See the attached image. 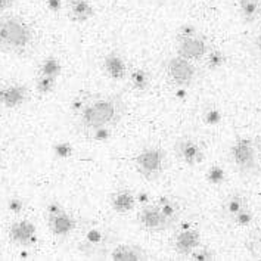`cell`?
I'll return each instance as SVG.
<instances>
[{
  "label": "cell",
  "instance_id": "1",
  "mask_svg": "<svg viewBox=\"0 0 261 261\" xmlns=\"http://www.w3.org/2000/svg\"><path fill=\"white\" fill-rule=\"evenodd\" d=\"M125 110L127 107L121 93L89 99L83 110L75 115V127L86 136L100 127H115L123 120Z\"/></svg>",
  "mask_w": 261,
  "mask_h": 261
},
{
  "label": "cell",
  "instance_id": "2",
  "mask_svg": "<svg viewBox=\"0 0 261 261\" xmlns=\"http://www.w3.org/2000/svg\"><path fill=\"white\" fill-rule=\"evenodd\" d=\"M34 30L27 19L15 14L0 15V52L28 55L34 47Z\"/></svg>",
  "mask_w": 261,
  "mask_h": 261
},
{
  "label": "cell",
  "instance_id": "3",
  "mask_svg": "<svg viewBox=\"0 0 261 261\" xmlns=\"http://www.w3.org/2000/svg\"><path fill=\"white\" fill-rule=\"evenodd\" d=\"M135 165L140 176L148 181H155L161 177L165 168V152L158 146H149L139 152L135 158Z\"/></svg>",
  "mask_w": 261,
  "mask_h": 261
},
{
  "label": "cell",
  "instance_id": "4",
  "mask_svg": "<svg viewBox=\"0 0 261 261\" xmlns=\"http://www.w3.org/2000/svg\"><path fill=\"white\" fill-rule=\"evenodd\" d=\"M230 156L236 170L244 176H252L258 170V153L251 139H238L230 148Z\"/></svg>",
  "mask_w": 261,
  "mask_h": 261
},
{
  "label": "cell",
  "instance_id": "5",
  "mask_svg": "<svg viewBox=\"0 0 261 261\" xmlns=\"http://www.w3.org/2000/svg\"><path fill=\"white\" fill-rule=\"evenodd\" d=\"M165 71H167L168 80L177 87H188L196 79V67L193 65L192 61L180 55L168 59Z\"/></svg>",
  "mask_w": 261,
  "mask_h": 261
},
{
  "label": "cell",
  "instance_id": "6",
  "mask_svg": "<svg viewBox=\"0 0 261 261\" xmlns=\"http://www.w3.org/2000/svg\"><path fill=\"white\" fill-rule=\"evenodd\" d=\"M138 221L142 229L152 233L164 232L171 227L156 204H146L142 206L138 213Z\"/></svg>",
  "mask_w": 261,
  "mask_h": 261
},
{
  "label": "cell",
  "instance_id": "7",
  "mask_svg": "<svg viewBox=\"0 0 261 261\" xmlns=\"http://www.w3.org/2000/svg\"><path fill=\"white\" fill-rule=\"evenodd\" d=\"M174 152L183 164L195 167L204 160V151L191 136H181L174 143Z\"/></svg>",
  "mask_w": 261,
  "mask_h": 261
},
{
  "label": "cell",
  "instance_id": "8",
  "mask_svg": "<svg viewBox=\"0 0 261 261\" xmlns=\"http://www.w3.org/2000/svg\"><path fill=\"white\" fill-rule=\"evenodd\" d=\"M107 244H108L107 233L97 227H92L84 233L79 248L87 257H102L107 249Z\"/></svg>",
  "mask_w": 261,
  "mask_h": 261
},
{
  "label": "cell",
  "instance_id": "9",
  "mask_svg": "<svg viewBox=\"0 0 261 261\" xmlns=\"http://www.w3.org/2000/svg\"><path fill=\"white\" fill-rule=\"evenodd\" d=\"M177 55L183 56L189 61H199L208 54V41L205 37L195 34L186 39L177 40Z\"/></svg>",
  "mask_w": 261,
  "mask_h": 261
},
{
  "label": "cell",
  "instance_id": "10",
  "mask_svg": "<svg viewBox=\"0 0 261 261\" xmlns=\"http://www.w3.org/2000/svg\"><path fill=\"white\" fill-rule=\"evenodd\" d=\"M30 99V90L24 84H8L0 89V105L15 110L22 107Z\"/></svg>",
  "mask_w": 261,
  "mask_h": 261
},
{
  "label": "cell",
  "instance_id": "11",
  "mask_svg": "<svg viewBox=\"0 0 261 261\" xmlns=\"http://www.w3.org/2000/svg\"><path fill=\"white\" fill-rule=\"evenodd\" d=\"M201 247V233L196 229H185L180 230L179 233L174 236L173 241V249L177 255L181 257H191L196 248Z\"/></svg>",
  "mask_w": 261,
  "mask_h": 261
},
{
  "label": "cell",
  "instance_id": "12",
  "mask_svg": "<svg viewBox=\"0 0 261 261\" xmlns=\"http://www.w3.org/2000/svg\"><path fill=\"white\" fill-rule=\"evenodd\" d=\"M9 239L21 247H33L37 242L36 226L30 220H19L9 227Z\"/></svg>",
  "mask_w": 261,
  "mask_h": 261
},
{
  "label": "cell",
  "instance_id": "13",
  "mask_svg": "<svg viewBox=\"0 0 261 261\" xmlns=\"http://www.w3.org/2000/svg\"><path fill=\"white\" fill-rule=\"evenodd\" d=\"M44 219H46L49 230L56 238H67L77 227V220L72 216H69L67 211H62L59 214L49 216V217H44Z\"/></svg>",
  "mask_w": 261,
  "mask_h": 261
},
{
  "label": "cell",
  "instance_id": "14",
  "mask_svg": "<svg viewBox=\"0 0 261 261\" xmlns=\"http://www.w3.org/2000/svg\"><path fill=\"white\" fill-rule=\"evenodd\" d=\"M103 69H105V74L115 82H121L127 75V64L124 61L123 55L117 50H112L108 55H105Z\"/></svg>",
  "mask_w": 261,
  "mask_h": 261
},
{
  "label": "cell",
  "instance_id": "15",
  "mask_svg": "<svg viewBox=\"0 0 261 261\" xmlns=\"http://www.w3.org/2000/svg\"><path fill=\"white\" fill-rule=\"evenodd\" d=\"M138 199H136V195L125 189H117L115 192H112L110 195V204L112 206V210L118 214H128L130 211L135 210Z\"/></svg>",
  "mask_w": 261,
  "mask_h": 261
},
{
  "label": "cell",
  "instance_id": "16",
  "mask_svg": "<svg viewBox=\"0 0 261 261\" xmlns=\"http://www.w3.org/2000/svg\"><path fill=\"white\" fill-rule=\"evenodd\" d=\"M248 205L247 196L242 195L241 192H232L229 193L220 205V214L223 217V220L230 221L234 216Z\"/></svg>",
  "mask_w": 261,
  "mask_h": 261
},
{
  "label": "cell",
  "instance_id": "17",
  "mask_svg": "<svg viewBox=\"0 0 261 261\" xmlns=\"http://www.w3.org/2000/svg\"><path fill=\"white\" fill-rule=\"evenodd\" d=\"M68 18L72 22L83 24L95 15V8L90 0H68Z\"/></svg>",
  "mask_w": 261,
  "mask_h": 261
},
{
  "label": "cell",
  "instance_id": "18",
  "mask_svg": "<svg viewBox=\"0 0 261 261\" xmlns=\"http://www.w3.org/2000/svg\"><path fill=\"white\" fill-rule=\"evenodd\" d=\"M110 260L112 261H142L148 260V254L138 245L121 244L117 245L110 252Z\"/></svg>",
  "mask_w": 261,
  "mask_h": 261
},
{
  "label": "cell",
  "instance_id": "19",
  "mask_svg": "<svg viewBox=\"0 0 261 261\" xmlns=\"http://www.w3.org/2000/svg\"><path fill=\"white\" fill-rule=\"evenodd\" d=\"M156 205L160 206L161 213L164 214V217L167 219V221L170 223V226H176L179 223L180 219V205L179 202L170 196H161L156 202Z\"/></svg>",
  "mask_w": 261,
  "mask_h": 261
},
{
  "label": "cell",
  "instance_id": "20",
  "mask_svg": "<svg viewBox=\"0 0 261 261\" xmlns=\"http://www.w3.org/2000/svg\"><path fill=\"white\" fill-rule=\"evenodd\" d=\"M239 12L245 22H254L261 15V0H239Z\"/></svg>",
  "mask_w": 261,
  "mask_h": 261
},
{
  "label": "cell",
  "instance_id": "21",
  "mask_svg": "<svg viewBox=\"0 0 261 261\" xmlns=\"http://www.w3.org/2000/svg\"><path fill=\"white\" fill-rule=\"evenodd\" d=\"M130 83H132V87H133L135 90H139V92L148 90V87H149V84H151L149 72L145 68L133 69L132 74H130Z\"/></svg>",
  "mask_w": 261,
  "mask_h": 261
},
{
  "label": "cell",
  "instance_id": "22",
  "mask_svg": "<svg viewBox=\"0 0 261 261\" xmlns=\"http://www.w3.org/2000/svg\"><path fill=\"white\" fill-rule=\"evenodd\" d=\"M62 72V65L59 62V59L55 56H47L43 59L39 69V75H49V77H55L58 79Z\"/></svg>",
  "mask_w": 261,
  "mask_h": 261
},
{
  "label": "cell",
  "instance_id": "23",
  "mask_svg": "<svg viewBox=\"0 0 261 261\" xmlns=\"http://www.w3.org/2000/svg\"><path fill=\"white\" fill-rule=\"evenodd\" d=\"M245 245H247L249 254L252 255V258L261 260V227L254 230L252 233L248 236Z\"/></svg>",
  "mask_w": 261,
  "mask_h": 261
},
{
  "label": "cell",
  "instance_id": "24",
  "mask_svg": "<svg viewBox=\"0 0 261 261\" xmlns=\"http://www.w3.org/2000/svg\"><path fill=\"white\" fill-rule=\"evenodd\" d=\"M56 80L55 77H49V75H39L37 80H36V90L37 93L41 96H46V95H50L56 87Z\"/></svg>",
  "mask_w": 261,
  "mask_h": 261
},
{
  "label": "cell",
  "instance_id": "25",
  "mask_svg": "<svg viewBox=\"0 0 261 261\" xmlns=\"http://www.w3.org/2000/svg\"><path fill=\"white\" fill-rule=\"evenodd\" d=\"M252 221H254V211L251 210V206L247 205L234 216L233 219L230 220V223L236 227H247Z\"/></svg>",
  "mask_w": 261,
  "mask_h": 261
},
{
  "label": "cell",
  "instance_id": "26",
  "mask_svg": "<svg viewBox=\"0 0 261 261\" xmlns=\"http://www.w3.org/2000/svg\"><path fill=\"white\" fill-rule=\"evenodd\" d=\"M224 64H226V55L221 50H219V49L211 50L206 55V65H208V68L213 69V71L221 68Z\"/></svg>",
  "mask_w": 261,
  "mask_h": 261
},
{
  "label": "cell",
  "instance_id": "27",
  "mask_svg": "<svg viewBox=\"0 0 261 261\" xmlns=\"http://www.w3.org/2000/svg\"><path fill=\"white\" fill-rule=\"evenodd\" d=\"M202 120L208 125H217L223 120V114L217 107H208L202 114Z\"/></svg>",
  "mask_w": 261,
  "mask_h": 261
},
{
  "label": "cell",
  "instance_id": "28",
  "mask_svg": "<svg viewBox=\"0 0 261 261\" xmlns=\"http://www.w3.org/2000/svg\"><path fill=\"white\" fill-rule=\"evenodd\" d=\"M191 260L192 261H213L216 260V252L208 247L196 248L191 254Z\"/></svg>",
  "mask_w": 261,
  "mask_h": 261
},
{
  "label": "cell",
  "instance_id": "29",
  "mask_svg": "<svg viewBox=\"0 0 261 261\" xmlns=\"http://www.w3.org/2000/svg\"><path fill=\"white\" fill-rule=\"evenodd\" d=\"M74 152V148L69 142H58L54 145V155L59 160H65V158H69Z\"/></svg>",
  "mask_w": 261,
  "mask_h": 261
},
{
  "label": "cell",
  "instance_id": "30",
  "mask_svg": "<svg viewBox=\"0 0 261 261\" xmlns=\"http://www.w3.org/2000/svg\"><path fill=\"white\" fill-rule=\"evenodd\" d=\"M112 136V127H100L87 135V138L93 142H108Z\"/></svg>",
  "mask_w": 261,
  "mask_h": 261
},
{
  "label": "cell",
  "instance_id": "31",
  "mask_svg": "<svg viewBox=\"0 0 261 261\" xmlns=\"http://www.w3.org/2000/svg\"><path fill=\"white\" fill-rule=\"evenodd\" d=\"M27 206V202L24 201V198H19V196H12L8 199V210L11 213H15V214H19L24 211V208Z\"/></svg>",
  "mask_w": 261,
  "mask_h": 261
},
{
  "label": "cell",
  "instance_id": "32",
  "mask_svg": "<svg viewBox=\"0 0 261 261\" xmlns=\"http://www.w3.org/2000/svg\"><path fill=\"white\" fill-rule=\"evenodd\" d=\"M206 179L210 180L213 185H220L221 181L224 180V171L223 168L219 165H214L210 168V171L206 173Z\"/></svg>",
  "mask_w": 261,
  "mask_h": 261
},
{
  "label": "cell",
  "instance_id": "33",
  "mask_svg": "<svg viewBox=\"0 0 261 261\" xmlns=\"http://www.w3.org/2000/svg\"><path fill=\"white\" fill-rule=\"evenodd\" d=\"M195 34H198V30L195 28V25H192V24H183L177 30V40L191 37V36H195Z\"/></svg>",
  "mask_w": 261,
  "mask_h": 261
},
{
  "label": "cell",
  "instance_id": "34",
  "mask_svg": "<svg viewBox=\"0 0 261 261\" xmlns=\"http://www.w3.org/2000/svg\"><path fill=\"white\" fill-rule=\"evenodd\" d=\"M62 211H65V208L61 205L58 201H50L46 208H44V217H49V216H55V214H59V213H62Z\"/></svg>",
  "mask_w": 261,
  "mask_h": 261
},
{
  "label": "cell",
  "instance_id": "35",
  "mask_svg": "<svg viewBox=\"0 0 261 261\" xmlns=\"http://www.w3.org/2000/svg\"><path fill=\"white\" fill-rule=\"evenodd\" d=\"M84 103H86V99H83V97H75V99L71 102V111H72V114L77 115V114L83 110Z\"/></svg>",
  "mask_w": 261,
  "mask_h": 261
},
{
  "label": "cell",
  "instance_id": "36",
  "mask_svg": "<svg viewBox=\"0 0 261 261\" xmlns=\"http://www.w3.org/2000/svg\"><path fill=\"white\" fill-rule=\"evenodd\" d=\"M61 0H47V8H49V11L50 12H59V9H61Z\"/></svg>",
  "mask_w": 261,
  "mask_h": 261
},
{
  "label": "cell",
  "instance_id": "37",
  "mask_svg": "<svg viewBox=\"0 0 261 261\" xmlns=\"http://www.w3.org/2000/svg\"><path fill=\"white\" fill-rule=\"evenodd\" d=\"M16 0H0V11H8L15 5Z\"/></svg>",
  "mask_w": 261,
  "mask_h": 261
},
{
  "label": "cell",
  "instance_id": "38",
  "mask_svg": "<svg viewBox=\"0 0 261 261\" xmlns=\"http://www.w3.org/2000/svg\"><path fill=\"white\" fill-rule=\"evenodd\" d=\"M136 199H138L139 202H142V204H148L149 202V196H148V193H139V195H136Z\"/></svg>",
  "mask_w": 261,
  "mask_h": 261
},
{
  "label": "cell",
  "instance_id": "39",
  "mask_svg": "<svg viewBox=\"0 0 261 261\" xmlns=\"http://www.w3.org/2000/svg\"><path fill=\"white\" fill-rule=\"evenodd\" d=\"M255 47H257V50H258V54L261 56V30L260 33H258V36H257V39H255Z\"/></svg>",
  "mask_w": 261,
  "mask_h": 261
},
{
  "label": "cell",
  "instance_id": "40",
  "mask_svg": "<svg viewBox=\"0 0 261 261\" xmlns=\"http://www.w3.org/2000/svg\"><path fill=\"white\" fill-rule=\"evenodd\" d=\"M30 257V252H28L27 249H22L21 252H19V258H22V260H25Z\"/></svg>",
  "mask_w": 261,
  "mask_h": 261
},
{
  "label": "cell",
  "instance_id": "41",
  "mask_svg": "<svg viewBox=\"0 0 261 261\" xmlns=\"http://www.w3.org/2000/svg\"><path fill=\"white\" fill-rule=\"evenodd\" d=\"M258 165H261V153H260V156H258Z\"/></svg>",
  "mask_w": 261,
  "mask_h": 261
}]
</instances>
